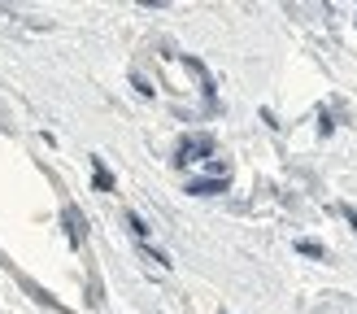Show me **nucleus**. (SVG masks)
<instances>
[{"mask_svg": "<svg viewBox=\"0 0 357 314\" xmlns=\"http://www.w3.org/2000/svg\"><path fill=\"white\" fill-rule=\"evenodd\" d=\"M92 166H96V188H100V192H109V188H114V179H109V170L100 166V157H92Z\"/></svg>", "mask_w": 357, "mask_h": 314, "instance_id": "5", "label": "nucleus"}, {"mask_svg": "<svg viewBox=\"0 0 357 314\" xmlns=\"http://www.w3.org/2000/svg\"><path fill=\"white\" fill-rule=\"evenodd\" d=\"M344 218L353 223V232H357V209H353V205H344Z\"/></svg>", "mask_w": 357, "mask_h": 314, "instance_id": "7", "label": "nucleus"}, {"mask_svg": "<svg viewBox=\"0 0 357 314\" xmlns=\"http://www.w3.org/2000/svg\"><path fill=\"white\" fill-rule=\"evenodd\" d=\"M205 153H213V140L209 135H192L183 144V153H178V162H201Z\"/></svg>", "mask_w": 357, "mask_h": 314, "instance_id": "1", "label": "nucleus"}, {"mask_svg": "<svg viewBox=\"0 0 357 314\" xmlns=\"http://www.w3.org/2000/svg\"><path fill=\"white\" fill-rule=\"evenodd\" d=\"M127 223H131V232H135V236H149V223H144V218H139V214H135V209H127Z\"/></svg>", "mask_w": 357, "mask_h": 314, "instance_id": "6", "label": "nucleus"}, {"mask_svg": "<svg viewBox=\"0 0 357 314\" xmlns=\"http://www.w3.org/2000/svg\"><path fill=\"white\" fill-rule=\"evenodd\" d=\"M296 253H305V257H327V249L318 240H296Z\"/></svg>", "mask_w": 357, "mask_h": 314, "instance_id": "4", "label": "nucleus"}, {"mask_svg": "<svg viewBox=\"0 0 357 314\" xmlns=\"http://www.w3.org/2000/svg\"><path fill=\"white\" fill-rule=\"evenodd\" d=\"M188 192L192 197H218V192H227V179H192Z\"/></svg>", "mask_w": 357, "mask_h": 314, "instance_id": "2", "label": "nucleus"}, {"mask_svg": "<svg viewBox=\"0 0 357 314\" xmlns=\"http://www.w3.org/2000/svg\"><path fill=\"white\" fill-rule=\"evenodd\" d=\"M66 227H70V240L83 244V218H79V209H75V205H66Z\"/></svg>", "mask_w": 357, "mask_h": 314, "instance_id": "3", "label": "nucleus"}]
</instances>
